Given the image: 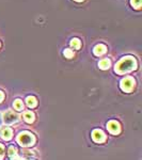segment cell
<instances>
[{
  "label": "cell",
  "instance_id": "6da1fadb",
  "mask_svg": "<svg viewBox=\"0 0 142 160\" xmlns=\"http://www.w3.org/2000/svg\"><path fill=\"white\" fill-rule=\"evenodd\" d=\"M136 68H137V62L135 60V58H133V57H125V58L121 59L118 62V64L115 65V72L118 74L122 75L133 71Z\"/></svg>",
  "mask_w": 142,
  "mask_h": 160
},
{
  "label": "cell",
  "instance_id": "7a4b0ae2",
  "mask_svg": "<svg viewBox=\"0 0 142 160\" xmlns=\"http://www.w3.org/2000/svg\"><path fill=\"white\" fill-rule=\"evenodd\" d=\"M17 141L22 146H29L34 144L35 138L32 133L27 132V131H24V132L19 133L18 137H17Z\"/></svg>",
  "mask_w": 142,
  "mask_h": 160
},
{
  "label": "cell",
  "instance_id": "8992f818",
  "mask_svg": "<svg viewBox=\"0 0 142 160\" xmlns=\"http://www.w3.org/2000/svg\"><path fill=\"white\" fill-rule=\"evenodd\" d=\"M92 138H93V140H94L95 142H97V143H102V142H104V141L106 140L105 133L103 132L102 130H99V129L93 130V132H92Z\"/></svg>",
  "mask_w": 142,
  "mask_h": 160
},
{
  "label": "cell",
  "instance_id": "5b68a950",
  "mask_svg": "<svg viewBox=\"0 0 142 160\" xmlns=\"http://www.w3.org/2000/svg\"><path fill=\"white\" fill-rule=\"evenodd\" d=\"M107 128L112 135H117L121 131V126L117 121H110L109 123L107 124Z\"/></svg>",
  "mask_w": 142,
  "mask_h": 160
},
{
  "label": "cell",
  "instance_id": "7c38bea8",
  "mask_svg": "<svg viewBox=\"0 0 142 160\" xmlns=\"http://www.w3.org/2000/svg\"><path fill=\"white\" fill-rule=\"evenodd\" d=\"M14 108L16 109L17 111H22L23 109H24V104H23V102L20 99H16L14 102Z\"/></svg>",
  "mask_w": 142,
  "mask_h": 160
},
{
  "label": "cell",
  "instance_id": "5bb4252c",
  "mask_svg": "<svg viewBox=\"0 0 142 160\" xmlns=\"http://www.w3.org/2000/svg\"><path fill=\"white\" fill-rule=\"evenodd\" d=\"M141 1L142 0H131V6H133L135 9H140L141 8Z\"/></svg>",
  "mask_w": 142,
  "mask_h": 160
},
{
  "label": "cell",
  "instance_id": "4fadbf2b",
  "mask_svg": "<svg viewBox=\"0 0 142 160\" xmlns=\"http://www.w3.org/2000/svg\"><path fill=\"white\" fill-rule=\"evenodd\" d=\"M80 45H81V43H80V40H79V38H73V40H72L71 46L73 48H75V49H79V48H80Z\"/></svg>",
  "mask_w": 142,
  "mask_h": 160
},
{
  "label": "cell",
  "instance_id": "52a82bcc",
  "mask_svg": "<svg viewBox=\"0 0 142 160\" xmlns=\"http://www.w3.org/2000/svg\"><path fill=\"white\" fill-rule=\"evenodd\" d=\"M94 55L95 56H102L104 55V53L107 51V47H106L105 45H103V44H99V45H96L94 47Z\"/></svg>",
  "mask_w": 142,
  "mask_h": 160
},
{
  "label": "cell",
  "instance_id": "3957f363",
  "mask_svg": "<svg viewBox=\"0 0 142 160\" xmlns=\"http://www.w3.org/2000/svg\"><path fill=\"white\" fill-rule=\"evenodd\" d=\"M135 87V80L131 77H125L122 81H121V89L124 92H130Z\"/></svg>",
  "mask_w": 142,
  "mask_h": 160
},
{
  "label": "cell",
  "instance_id": "30bf717a",
  "mask_svg": "<svg viewBox=\"0 0 142 160\" xmlns=\"http://www.w3.org/2000/svg\"><path fill=\"white\" fill-rule=\"evenodd\" d=\"M26 102H27L28 107H30V108H34L35 106L38 105V100L34 96H28Z\"/></svg>",
  "mask_w": 142,
  "mask_h": 160
},
{
  "label": "cell",
  "instance_id": "d6986e66",
  "mask_svg": "<svg viewBox=\"0 0 142 160\" xmlns=\"http://www.w3.org/2000/svg\"><path fill=\"white\" fill-rule=\"evenodd\" d=\"M75 1H78V2H81V1H84V0H75Z\"/></svg>",
  "mask_w": 142,
  "mask_h": 160
},
{
  "label": "cell",
  "instance_id": "277c9868",
  "mask_svg": "<svg viewBox=\"0 0 142 160\" xmlns=\"http://www.w3.org/2000/svg\"><path fill=\"white\" fill-rule=\"evenodd\" d=\"M17 120H18V115H17L16 113L12 112V111H7L3 114V121L8 125L17 122Z\"/></svg>",
  "mask_w": 142,
  "mask_h": 160
},
{
  "label": "cell",
  "instance_id": "ac0fdd59",
  "mask_svg": "<svg viewBox=\"0 0 142 160\" xmlns=\"http://www.w3.org/2000/svg\"><path fill=\"white\" fill-rule=\"evenodd\" d=\"M3 97H4L3 93H2L1 91H0V102H2V99H3Z\"/></svg>",
  "mask_w": 142,
  "mask_h": 160
},
{
  "label": "cell",
  "instance_id": "ffe728a7",
  "mask_svg": "<svg viewBox=\"0 0 142 160\" xmlns=\"http://www.w3.org/2000/svg\"><path fill=\"white\" fill-rule=\"evenodd\" d=\"M0 125H1V117H0Z\"/></svg>",
  "mask_w": 142,
  "mask_h": 160
},
{
  "label": "cell",
  "instance_id": "44dd1931",
  "mask_svg": "<svg viewBox=\"0 0 142 160\" xmlns=\"http://www.w3.org/2000/svg\"><path fill=\"white\" fill-rule=\"evenodd\" d=\"M0 46H1V44H0Z\"/></svg>",
  "mask_w": 142,
  "mask_h": 160
},
{
  "label": "cell",
  "instance_id": "e0dca14e",
  "mask_svg": "<svg viewBox=\"0 0 142 160\" xmlns=\"http://www.w3.org/2000/svg\"><path fill=\"white\" fill-rule=\"evenodd\" d=\"M3 156H4V148L2 144H0V160L3 159Z\"/></svg>",
  "mask_w": 142,
  "mask_h": 160
},
{
  "label": "cell",
  "instance_id": "9a60e30c",
  "mask_svg": "<svg viewBox=\"0 0 142 160\" xmlns=\"http://www.w3.org/2000/svg\"><path fill=\"white\" fill-rule=\"evenodd\" d=\"M63 55L65 56V58L71 59V58H73V57H74V52L72 51V49H65L63 51Z\"/></svg>",
  "mask_w": 142,
  "mask_h": 160
},
{
  "label": "cell",
  "instance_id": "9c48e42d",
  "mask_svg": "<svg viewBox=\"0 0 142 160\" xmlns=\"http://www.w3.org/2000/svg\"><path fill=\"white\" fill-rule=\"evenodd\" d=\"M24 120L27 123H32L33 121H34V114H33V112H31V111H26L24 113Z\"/></svg>",
  "mask_w": 142,
  "mask_h": 160
},
{
  "label": "cell",
  "instance_id": "2e32d148",
  "mask_svg": "<svg viewBox=\"0 0 142 160\" xmlns=\"http://www.w3.org/2000/svg\"><path fill=\"white\" fill-rule=\"evenodd\" d=\"M16 152H17V149L14 148V146H10L9 148V156L11 157V158H13L14 156H16Z\"/></svg>",
  "mask_w": 142,
  "mask_h": 160
},
{
  "label": "cell",
  "instance_id": "8fae6325",
  "mask_svg": "<svg viewBox=\"0 0 142 160\" xmlns=\"http://www.w3.org/2000/svg\"><path fill=\"white\" fill-rule=\"evenodd\" d=\"M110 60H108V59H104V60H102L99 62V68H102V69H108L110 68Z\"/></svg>",
  "mask_w": 142,
  "mask_h": 160
},
{
  "label": "cell",
  "instance_id": "ba28073f",
  "mask_svg": "<svg viewBox=\"0 0 142 160\" xmlns=\"http://www.w3.org/2000/svg\"><path fill=\"white\" fill-rule=\"evenodd\" d=\"M12 135H13V131L11 128H9V127L4 128L1 132V137H2V139H4V140H10V139L12 138Z\"/></svg>",
  "mask_w": 142,
  "mask_h": 160
}]
</instances>
